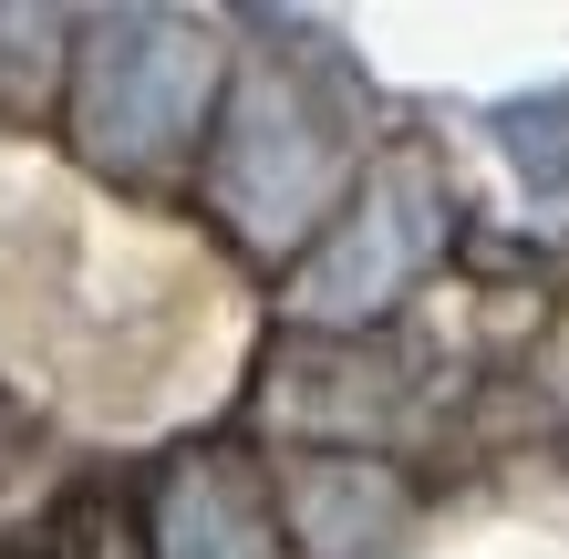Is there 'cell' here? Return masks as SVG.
Returning a JSON list of instances; mask_svg holds the SVG:
<instances>
[{
  "label": "cell",
  "instance_id": "7a4b0ae2",
  "mask_svg": "<svg viewBox=\"0 0 569 559\" xmlns=\"http://www.w3.org/2000/svg\"><path fill=\"white\" fill-rule=\"evenodd\" d=\"M352 146L331 124L321 93H300V73H249L228 83L218 114V156H208V197L249 249H290L300 228H331L352 197Z\"/></svg>",
  "mask_w": 569,
  "mask_h": 559
},
{
  "label": "cell",
  "instance_id": "277c9868",
  "mask_svg": "<svg viewBox=\"0 0 569 559\" xmlns=\"http://www.w3.org/2000/svg\"><path fill=\"white\" fill-rule=\"evenodd\" d=\"M270 487H280V529H290L300 559H405L415 549V487L383 456L311 446Z\"/></svg>",
  "mask_w": 569,
  "mask_h": 559
},
{
  "label": "cell",
  "instance_id": "3957f363",
  "mask_svg": "<svg viewBox=\"0 0 569 559\" xmlns=\"http://www.w3.org/2000/svg\"><path fill=\"white\" fill-rule=\"evenodd\" d=\"M446 177H435V156L393 146L383 167H362V187L342 197V218L311 239V259L290 270V311L321 321V332H362V321H383L405 290L435 270V249H446Z\"/></svg>",
  "mask_w": 569,
  "mask_h": 559
},
{
  "label": "cell",
  "instance_id": "8992f818",
  "mask_svg": "<svg viewBox=\"0 0 569 559\" xmlns=\"http://www.w3.org/2000/svg\"><path fill=\"white\" fill-rule=\"evenodd\" d=\"M497 146H508V167H518V187L539 197H569V93L559 104H508L497 114Z\"/></svg>",
  "mask_w": 569,
  "mask_h": 559
},
{
  "label": "cell",
  "instance_id": "52a82bcc",
  "mask_svg": "<svg viewBox=\"0 0 569 559\" xmlns=\"http://www.w3.org/2000/svg\"><path fill=\"white\" fill-rule=\"evenodd\" d=\"M0 559H31V549H0Z\"/></svg>",
  "mask_w": 569,
  "mask_h": 559
},
{
  "label": "cell",
  "instance_id": "6da1fadb",
  "mask_svg": "<svg viewBox=\"0 0 569 559\" xmlns=\"http://www.w3.org/2000/svg\"><path fill=\"white\" fill-rule=\"evenodd\" d=\"M228 114V52L218 31L177 11H114L83 31L73 52V146L114 177H146L166 156H187Z\"/></svg>",
  "mask_w": 569,
  "mask_h": 559
},
{
  "label": "cell",
  "instance_id": "5b68a950",
  "mask_svg": "<svg viewBox=\"0 0 569 559\" xmlns=\"http://www.w3.org/2000/svg\"><path fill=\"white\" fill-rule=\"evenodd\" d=\"M146 539L156 559H280V487L239 467L228 446H197L156 477Z\"/></svg>",
  "mask_w": 569,
  "mask_h": 559
}]
</instances>
